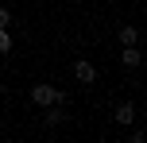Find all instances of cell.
Listing matches in <instances>:
<instances>
[{"label":"cell","instance_id":"cell-1","mask_svg":"<svg viewBox=\"0 0 147 143\" xmlns=\"http://www.w3.org/2000/svg\"><path fill=\"white\" fill-rule=\"evenodd\" d=\"M31 101H35V105H58V89H54V85H35V89H31Z\"/></svg>","mask_w":147,"mask_h":143},{"label":"cell","instance_id":"cell-2","mask_svg":"<svg viewBox=\"0 0 147 143\" xmlns=\"http://www.w3.org/2000/svg\"><path fill=\"white\" fill-rule=\"evenodd\" d=\"M74 74H78V81H85V85H93V77H97V70H93V62H78V66H74Z\"/></svg>","mask_w":147,"mask_h":143},{"label":"cell","instance_id":"cell-3","mask_svg":"<svg viewBox=\"0 0 147 143\" xmlns=\"http://www.w3.org/2000/svg\"><path fill=\"white\" fill-rule=\"evenodd\" d=\"M116 120H120V124H132V120H136V108H132V105H120V108H116Z\"/></svg>","mask_w":147,"mask_h":143},{"label":"cell","instance_id":"cell-4","mask_svg":"<svg viewBox=\"0 0 147 143\" xmlns=\"http://www.w3.org/2000/svg\"><path fill=\"white\" fill-rule=\"evenodd\" d=\"M124 66H140V50L136 46H124Z\"/></svg>","mask_w":147,"mask_h":143},{"label":"cell","instance_id":"cell-5","mask_svg":"<svg viewBox=\"0 0 147 143\" xmlns=\"http://www.w3.org/2000/svg\"><path fill=\"white\" fill-rule=\"evenodd\" d=\"M120 43H124V46H136V27H124V31H120Z\"/></svg>","mask_w":147,"mask_h":143},{"label":"cell","instance_id":"cell-6","mask_svg":"<svg viewBox=\"0 0 147 143\" xmlns=\"http://www.w3.org/2000/svg\"><path fill=\"white\" fill-rule=\"evenodd\" d=\"M8 50H12V39H8V31L0 27V54H8Z\"/></svg>","mask_w":147,"mask_h":143},{"label":"cell","instance_id":"cell-7","mask_svg":"<svg viewBox=\"0 0 147 143\" xmlns=\"http://www.w3.org/2000/svg\"><path fill=\"white\" fill-rule=\"evenodd\" d=\"M47 108H51V112H47V124H58V120H62V112H58L54 105H47Z\"/></svg>","mask_w":147,"mask_h":143},{"label":"cell","instance_id":"cell-8","mask_svg":"<svg viewBox=\"0 0 147 143\" xmlns=\"http://www.w3.org/2000/svg\"><path fill=\"white\" fill-rule=\"evenodd\" d=\"M4 23H8V12H4V8H0V27H4Z\"/></svg>","mask_w":147,"mask_h":143}]
</instances>
